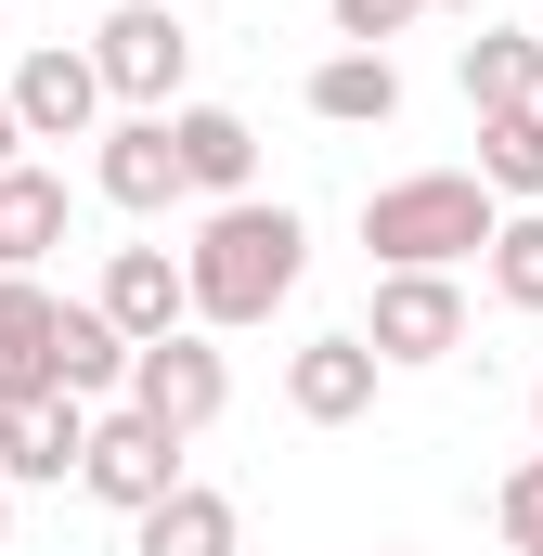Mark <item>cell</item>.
I'll list each match as a JSON object with an SVG mask.
<instances>
[{
  "instance_id": "1",
  "label": "cell",
  "mask_w": 543,
  "mask_h": 556,
  "mask_svg": "<svg viewBox=\"0 0 543 556\" xmlns=\"http://www.w3.org/2000/svg\"><path fill=\"white\" fill-rule=\"evenodd\" d=\"M181 273H194V324H207V337H247V324H272V311L298 298V273H311V220L272 207V194H233V207L194 220Z\"/></svg>"
},
{
  "instance_id": "2",
  "label": "cell",
  "mask_w": 543,
  "mask_h": 556,
  "mask_svg": "<svg viewBox=\"0 0 543 556\" xmlns=\"http://www.w3.org/2000/svg\"><path fill=\"white\" fill-rule=\"evenodd\" d=\"M505 233V194L479 168H414V181H376L363 194V247L376 273H453V260H492Z\"/></svg>"
},
{
  "instance_id": "3",
  "label": "cell",
  "mask_w": 543,
  "mask_h": 556,
  "mask_svg": "<svg viewBox=\"0 0 543 556\" xmlns=\"http://www.w3.org/2000/svg\"><path fill=\"white\" fill-rule=\"evenodd\" d=\"M91 65H104V91H117L130 117H181V78H194V26H181L168 0H117V13L91 26Z\"/></svg>"
},
{
  "instance_id": "4",
  "label": "cell",
  "mask_w": 543,
  "mask_h": 556,
  "mask_svg": "<svg viewBox=\"0 0 543 556\" xmlns=\"http://www.w3.org/2000/svg\"><path fill=\"white\" fill-rule=\"evenodd\" d=\"M220 402H233V363H220V337L207 324H181V337H155L130 363V415H155L168 440H194V427H220Z\"/></svg>"
},
{
  "instance_id": "5",
  "label": "cell",
  "mask_w": 543,
  "mask_h": 556,
  "mask_svg": "<svg viewBox=\"0 0 543 556\" xmlns=\"http://www.w3.org/2000/svg\"><path fill=\"white\" fill-rule=\"evenodd\" d=\"M78 492H91V505H117V518H155V505L181 492V440H168L155 415H130V402H117V415H91V466H78Z\"/></svg>"
},
{
  "instance_id": "6",
  "label": "cell",
  "mask_w": 543,
  "mask_h": 556,
  "mask_svg": "<svg viewBox=\"0 0 543 556\" xmlns=\"http://www.w3.org/2000/svg\"><path fill=\"white\" fill-rule=\"evenodd\" d=\"M363 337H376L389 376H402V363H453V350H466V285H453V273H376Z\"/></svg>"
},
{
  "instance_id": "7",
  "label": "cell",
  "mask_w": 543,
  "mask_h": 556,
  "mask_svg": "<svg viewBox=\"0 0 543 556\" xmlns=\"http://www.w3.org/2000/svg\"><path fill=\"white\" fill-rule=\"evenodd\" d=\"M104 104H117V91H104L91 39H78V52L52 39V52L13 65V117H26V142H104Z\"/></svg>"
},
{
  "instance_id": "8",
  "label": "cell",
  "mask_w": 543,
  "mask_h": 556,
  "mask_svg": "<svg viewBox=\"0 0 543 556\" xmlns=\"http://www.w3.org/2000/svg\"><path fill=\"white\" fill-rule=\"evenodd\" d=\"M376 337L363 324H337V337H311V350H285V415L298 427H350V415H376Z\"/></svg>"
},
{
  "instance_id": "9",
  "label": "cell",
  "mask_w": 543,
  "mask_h": 556,
  "mask_svg": "<svg viewBox=\"0 0 543 556\" xmlns=\"http://www.w3.org/2000/svg\"><path fill=\"white\" fill-rule=\"evenodd\" d=\"M91 181H104V207L117 220H168L194 181H181V142H168V117H117V130L91 142Z\"/></svg>"
},
{
  "instance_id": "10",
  "label": "cell",
  "mask_w": 543,
  "mask_h": 556,
  "mask_svg": "<svg viewBox=\"0 0 543 556\" xmlns=\"http://www.w3.org/2000/svg\"><path fill=\"white\" fill-rule=\"evenodd\" d=\"M91 311H104L130 350H155V337H181V324H194V273H181L168 247H117L104 285H91Z\"/></svg>"
},
{
  "instance_id": "11",
  "label": "cell",
  "mask_w": 543,
  "mask_h": 556,
  "mask_svg": "<svg viewBox=\"0 0 543 556\" xmlns=\"http://www.w3.org/2000/svg\"><path fill=\"white\" fill-rule=\"evenodd\" d=\"M52 337H65V298L39 273H0V415L52 402Z\"/></svg>"
},
{
  "instance_id": "12",
  "label": "cell",
  "mask_w": 543,
  "mask_h": 556,
  "mask_svg": "<svg viewBox=\"0 0 543 556\" xmlns=\"http://www.w3.org/2000/svg\"><path fill=\"white\" fill-rule=\"evenodd\" d=\"M168 142H181V181H194L207 207L260 194V130H247L233 104H181V117H168Z\"/></svg>"
},
{
  "instance_id": "13",
  "label": "cell",
  "mask_w": 543,
  "mask_h": 556,
  "mask_svg": "<svg viewBox=\"0 0 543 556\" xmlns=\"http://www.w3.org/2000/svg\"><path fill=\"white\" fill-rule=\"evenodd\" d=\"M91 466V402H13L0 415V479H78Z\"/></svg>"
},
{
  "instance_id": "14",
  "label": "cell",
  "mask_w": 543,
  "mask_h": 556,
  "mask_svg": "<svg viewBox=\"0 0 543 556\" xmlns=\"http://www.w3.org/2000/svg\"><path fill=\"white\" fill-rule=\"evenodd\" d=\"M247 544V518H233V492H207V479H181L155 518H130V556H233Z\"/></svg>"
},
{
  "instance_id": "15",
  "label": "cell",
  "mask_w": 543,
  "mask_h": 556,
  "mask_svg": "<svg viewBox=\"0 0 543 556\" xmlns=\"http://www.w3.org/2000/svg\"><path fill=\"white\" fill-rule=\"evenodd\" d=\"M311 117L324 130H389L402 117V65L389 52H324L311 65Z\"/></svg>"
},
{
  "instance_id": "16",
  "label": "cell",
  "mask_w": 543,
  "mask_h": 556,
  "mask_svg": "<svg viewBox=\"0 0 543 556\" xmlns=\"http://www.w3.org/2000/svg\"><path fill=\"white\" fill-rule=\"evenodd\" d=\"M130 363H142L130 337H117L91 298H65V337H52V389H65V402H104V389L130 402Z\"/></svg>"
},
{
  "instance_id": "17",
  "label": "cell",
  "mask_w": 543,
  "mask_h": 556,
  "mask_svg": "<svg viewBox=\"0 0 543 556\" xmlns=\"http://www.w3.org/2000/svg\"><path fill=\"white\" fill-rule=\"evenodd\" d=\"M453 78H466V104H479V117H518V104H543V39L479 26V39L453 52Z\"/></svg>"
},
{
  "instance_id": "18",
  "label": "cell",
  "mask_w": 543,
  "mask_h": 556,
  "mask_svg": "<svg viewBox=\"0 0 543 556\" xmlns=\"http://www.w3.org/2000/svg\"><path fill=\"white\" fill-rule=\"evenodd\" d=\"M65 247V181L52 168H0V273H39Z\"/></svg>"
},
{
  "instance_id": "19",
  "label": "cell",
  "mask_w": 543,
  "mask_h": 556,
  "mask_svg": "<svg viewBox=\"0 0 543 556\" xmlns=\"http://www.w3.org/2000/svg\"><path fill=\"white\" fill-rule=\"evenodd\" d=\"M479 181H492L505 207H543V104H518V117H479Z\"/></svg>"
},
{
  "instance_id": "20",
  "label": "cell",
  "mask_w": 543,
  "mask_h": 556,
  "mask_svg": "<svg viewBox=\"0 0 543 556\" xmlns=\"http://www.w3.org/2000/svg\"><path fill=\"white\" fill-rule=\"evenodd\" d=\"M479 273H492L505 311H543V207H505V233H492V260H479Z\"/></svg>"
},
{
  "instance_id": "21",
  "label": "cell",
  "mask_w": 543,
  "mask_h": 556,
  "mask_svg": "<svg viewBox=\"0 0 543 556\" xmlns=\"http://www.w3.org/2000/svg\"><path fill=\"white\" fill-rule=\"evenodd\" d=\"M492 518H505V544H518V556H543V453L505 466V505H492Z\"/></svg>"
},
{
  "instance_id": "22",
  "label": "cell",
  "mask_w": 543,
  "mask_h": 556,
  "mask_svg": "<svg viewBox=\"0 0 543 556\" xmlns=\"http://www.w3.org/2000/svg\"><path fill=\"white\" fill-rule=\"evenodd\" d=\"M324 13H337V39H350V52H389L427 0H324Z\"/></svg>"
},
{
  "instance_id": "23",
  "label": "cell",
  "mask_w": 543,
  "mask_h": 556,
  "mask_svg": "<svg viewBox=\"0 0 543 556\" xmlns=\"http://www.w3.org/2000/svg\"><path fill=\"white\" fill-rule=\"evenodd\" d=\"M13 142H26V117H13V91H0V168H26V155H13Z\"/></svg>"
},
{
  "instance_id": "24",
  "label": "cell",
  "mask_w": 543,
  "mask_h": 556,
  "mask_svg": "<svg viewBox=\"0 0 543 556\" xmlns=\"http://www.w3.org/2000/svg\"><path fill=\"white\" fill-rule=\"evenodd\" d=\"M531 440H543V376H531Z\"/></svg>"
},
{
  "instance_id": "25",
  "label": "cell",
  "mask_w": 543,
  "mask_h": 556,
  "mask_svg": "<svg viewBox=\"0 0 543 556\" xmlns=\"http://www.w3.org/2000/svg\"><path fill=\"white\" fill-rule=\"evenodd\" d=\"M427 13H479V0H427Z\"/></svg>"
},
{
  "instance_id": "26",
  "label": "cell",
  "mask_w": 543,
  "mask_h": 556,
  "mask_svg": "<svg viewBox=\"0 0 543 556\" xmlns=\"http://www.w3.org/2000/svg\"><path fill=\"white\" fill-rule=\"evenodd\" d=\"M0 531H13V479H0Z\"/></svg>"
}]
</instances>
